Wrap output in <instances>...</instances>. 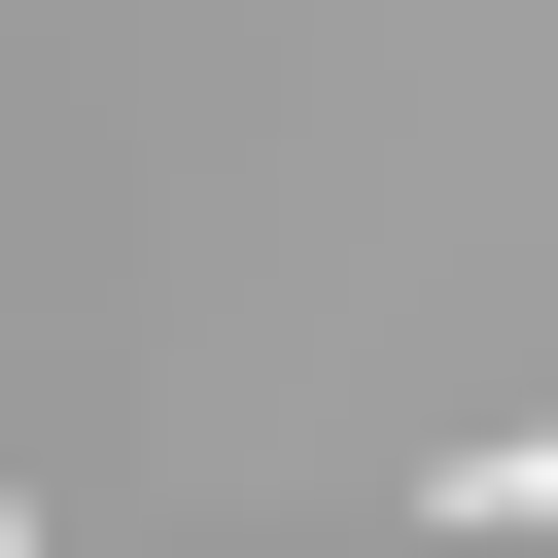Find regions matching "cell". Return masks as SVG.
<instances>
[{"label":"cell","instance_id":"6da1fadb","mask_svg":"<svg viewBox=\"0 0 558 558\" xmlns=\"http://www.w3.org/2000/svg\"><path fill=\"white\" fill-rule=\"evenodd\" d=\"M453 523H558V418H523V453H453Z\"/></svg>","mask_w":558,"mask_h":558}]
</instances>
